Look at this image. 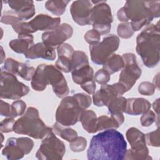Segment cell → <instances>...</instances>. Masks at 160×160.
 <instances>
[{"label": "cell", "mask_w": 160, "mask_h": 160, "mask_svg": "<svg viewBox=\"0 0 160 160\" xmlns=\"http://www.w3.org/2000/svg\"><path fill=\"white\" fill-rule=\"evenodd\" d=\"M127 142L122 133L110 129L92 136L87 151L89 160H122Z\"/></svg>", "instance_id": "1"}, {"label": "cell", "mask_w": 160, "mask_h": 160, "mask_svg": "<svg viewBox=\"0 0 160 160\" xmlns=\"http://www.w3.org/2000/svg\"><path fill=\"white\" fill-rule=\"evenodd\" d=\"M159 16V1H127L117 12L119 21L125 22L131 20L134 31L141 30Z\"/></svg>", "instance_id": "2"}, {"label": "cell", "mask_w": 160, "mask_h": 160, "mask_svg": "<svg viewBox=\"0 0 160 160\" xmlns=\"http://www.w3.org/2000/svg\"><path fill=\"white\" fill-rule=\"evenodd\" d=\"M160 28L157 24L148 25L137 36L136 50L144 64L149 68L156 67L159 62Z\"/></svg>", "instance_id": "3"}, {"label": "cell", "mask_w": 160, "mask_h": 160, "mask_svg": "<svg viewBox=\"0 0 160 160\" xmlns=\"http://www.w3.org/2000/svg\"><path fill=\"white\" fill-rule=\"evenodd\" d=\"M48 84L51 85L53 92L59 98L69 94V87L61 71L52 64H39L31 79V87L34 91H42Z\"/></svg>", "instance_id": "4"}, {"label": "cell", "mask_w": 160, "mask_h": 160, "mask_svg": "<svg viewBox=\"0 0 160 160\" xmlns=\"http://www.w3.org/2000/svg\"><path fill=\"white\" fill-rule=\"evenodd\" d=\"M92 103L90 96L77 93L62 98L56 112V122L68 127L73 126L80 121L82 112Z\"/></svg>", "instance_id": "5"}, {"label": "cell", "mask_w": 160, "mask_h": 160, "mask_svg": "<svg viewBox=\"0 0 160 160\" xmlns=\"http://www.w3.org/2000/svg\"><path fill=\"white\" fill-rule=\"evenodd\" d=\"M52 129L47 126L39 116L38 110L29 107L26 112L14 122L13 131L36 139L44 138Z\"/></svg>", "instance_id": "6"}, {"label": "cell", "mask_w": 160, "mask_h": 160, "mask_svg": "<svg viewBox=\"0 0 160 160\" xmlns=\"http://www.w3.org/2000/svg\"><path fill=\"white\" fill-rule=\"evenodd\" d=\"M131 149H127L124 159L146 160L152 159L149 155V149L146 146L145 134L136 128L132 127L126 133Z\"/></svg>", "instance_id": "7"}, {"label": "cell", "mask_w": 160, "mask_h": 160, "mask_svg": "<svg viewBox=\"0 0 160 160\" xmlns=\"http://www.w3.org/2000/svg\"><path fill=\"white\" fill-rule=\"evenodd\" d=\"M60 22V18H52L47 14H40L29 22L22 21L12 28L19 35L31 34L38 31H51L58 28Z\"/></svg>", "instance_id": "8"}, {"label": "cell", "mask_w": 160, "mask_h": 160, "mask_svg": "<svg viewBox=\"0 0 160 160\" xmlns=\"http://www.w3.org/2000/svg\"><path fill=\"white\" fill-rule=\"evenodd\" d=\"M65 152L64 143L56 136L52 129L42 138L36 158L42 160H61Z\"/></svg>", "instance_id": "9"}, {"label": "cell", "mask_w": 160, "mask_h": 160, "mask_svg": "<svg viewBox=\"0 0 160 160\" xmlns=\"http://www.w3.org/2000/svg\"><path fill=\"white\" fill-rule=\"evenodd\" d=\"M29 88L18 81L16 76L8 71L1 70L0 98L18 100L26 96Z\"/></svg>", "instance_id": "10"}, {"label": "cell", "mask_w": 160, "mask_h": 160, "mask_svg": "<svg viewBox=\"0 0 160 160\" xmlns=\"http://www.w3.org/2000/svg\"><path fill=\"white\" fill-rule=\"evenodd\" d=\"M91 2L94 4L90 17L92 28L101 35H106L110 32L113 21L111 8L104 1Z\"/></svg>", "instance_id": "11"}, {"label": "cell", "mask_w": 160, "mask_h": 160, "mask_svg": "<svg viewBox=\"0 0 160 160\" xmlns=\"http://www.w3.org/2000/svg\"><path fill=\"white\" fill-rule=\"evenodd\" d=\"M119 42V39L117 36L110 34L104 37L101 42L89 44L91 61L96 64L103 65L108 58L117 51Z\"/></svg>", "instance_id": "12"}, {"label": "cell", "mask_w": 160, "mask_h": 160, "mask_svg": "<svg viewBox=\"0 0 160 160\" xmlns=\"http://www.w3.org/2000/svg\"><path fill=\"white\" fill-rule=\"evenodd\" d=\"M122 57L124 61V67L120 72L118 82L123 86L126 91H128L141 77L142 71L133 53H124Z\"/></svg>", "instance_id": "13"}, {"label": "cell", "mask_w": 160, "mask_h": 160, "mask_svg": "<svg viewBox=\"0 0 160 160\" xmlns=\"http://www.w3.org/2000/svg\"><path fill=\"white\" fill-rule=\"evenodd\" d=\"M72 34V26L68 23H63L56 29L43 32L41 39L46 46L55 50L66 40L71 38Z\"/></svg>", "instance_id": "14"}, {"label": "cell", "mask_w": 160, "mask_h": 160, "mask_svg": "<svg viewBox=\"0 0 160 160\" xmlns=\"http://www.w3.org/2000/svg\"><path fill=\"white\" fill-rule=\"evenodd\" d=\"M126 92L123 86L118 82L112 84L101 85L100 89L93 94V103L98 107L107 106L111 101Z\"/></svg>", "instance_id": "15"}, {"label": "cell", "mask_w": 160, "mask_h": 160, "mask_svg": "<svg viewBox=\"0 0 160 160\" xmlns=\"http://www.w3.org/2000/svg\"><path fill=\"white\" fill-rule=\"evenodd\" d=\"M92 3L88 0H78L74 1L70 7V12L73 21L81 26L91 24V13Z\"/></svg>", "instance_id": "16"}, {"label": "cell", "mask_w": 160, "mask_h": 160, "mask_svg": "<svg viewBox=\"0 0 160 160\" xmlns=\"http://www.w3.org/2000/svg\"><path fill=\"white\" fill-rule=\"evenodd\" d=\"M2 154L9 160L20 159L28 154L27 146L22 138H8L2 150Z\"/></svg>", "instance_id": "17"}, {"label": "cell", "mask_w": 160, "mask_h": 160, "mask_svg": "<svg viewBox=\"0 0 160 160\" xmlns=\"http://www.w3.org/2000/svg\"><path fill=\"white\" fill-rule=\"evenodd\" d=\"M4 71L14 75H18L26 81L32 79L36 69L34 67L28 66L27 64L20 62L12 58H8L4 61L3 66Z\"/></svg>", "instance_id": "18"}, {"label": "cell", "mask_w": 160, "mask_h": 160, "mask_svg": "<svg viewBox=\"0 0 160 160\" xmlns=\"http://www.w3.org/2000/svg\"><path fill=\"white\" fill-rule=\"evenodd\" d=\"M74 51L73 47L68 43L59 46L57 48L58 58L55 62L56 67L64 72H71L72 57Z\"/></svg>", "instance_id": "19"}, {"label": "cell", "mask_w": 160, "mask_h": 160, "mask_svg": "<svg viewBox=\"0 0 160 160\" xmlns=\"http://www.w3.org/2000/svg\"><path fill=\"white\" fill-rule=\"evenodd\" d=\"M9 6L16 11L22 21H26L31 19L35 14V6L32 1H6Z\"/></svg>", "instance_id": "20"}, {"label": "cell", "mask_w": 160, "mask_h": 160, "mask_svg": "<svg viewBox=\"0 0 160 160\" xmlns=\"http://www.w3.org/2000/svg\"><path fill=\"white\" fill-rule=\"evenodd\" d=\"M24 55L27 59L42 58L48 61H54L56 57L55 50L48 48L42 42L32 45Z\"/></svg>", "instance_id": "21"}, {"label": "cell", "mask_w": 160, "mask_h": 160, "mask_svg": "<svg viewBox=\"0 0 160 160\" xmlns=\"http://www.w3.org/2000/svg\"><path fill=\"white\" fill-rule=\"evenodd\" d=\"M151 107V103L144 98H131L126 99V108L124 112L129 115L138 116L149 111Z\"/></svg>", "instance_id": "22"}, {"label": "cell", "mask_w": 160, "mask_h": 160, "mask_svg": "<svg viewBox=\"0 0 160 160\" xmlns=\"http://www.w3.org/2000/svg\"><path fill=\"white\" fill-rule=\"evenodd\" d=\"M33 43L34 37L31 34H22L18 35V39L9 41V46L17 53L24 54Z\"/></svg>", "instance_id": "23"}, {"label": "cell", "mask_w": 160, "mask_h": 160, "mask_svg": "<svg viewBox=\"0 0 160 160\" xmlns=\"http://www.w3.org/2000/svg\"><path fill=\"white\" fill-rule=\"evenodd\" d=\"M71 72L73 82L80 86L94 80V71L89 64L72 70Z\"/></svg>", "instance_id": "24"}, {"label": "cell", "mask_w": 160, "mask_h": 160, "mask_svg": "<svg viewBox=\"0 0 160 160\" xmlns=\"http://www.w3.org/2000/svg\"><path fill=\"white\" fill-rule=\"evenodd\" d=\"M97 116L92 110H84L80 118L83 128L89 133L96 132Z\"/></svg>", "instance_id": "25"}, {"label": "cell", "mask_w": 160, "mask_h": 160, "mask_svg": "<svg viewBox=\"0 0 160 160\" xmlns=\"http://www.w3.org/2000/svg\"><path fill=\"white\" fill-rule=\"evenodd\" d=\"M121 124L120 121L114 116L111 115V117H109L102 115L97 119L96 132L110 129H117Z\"/></svg>", "instance_id": "26"}, {"label": "cell", "mask_w": 160, "mask_h": 160, "mask_svg": "<svg viewBox=\"0 0 160 160\" xmlns=\"http://www.w3.org/2000/svg\"><path fill=\"white\" fill-rule=\"evenodd\" d=\"M102 67L110 75L118 72L124 67L122 57L117 54H112L108 58Z\"/></svg>", "instance_id": "27"}, {"label": "cell", "mask_w": 160, "mask_h": 160, "mask_svg": "<svg viewBox=\"0 0 160 160\" xmlns=\"http://www.w3.org/2000/svg\"><path fill=\"white\" fill-rule=\"evenodd\" d=\"M69 1L64 0H50L45 3V8L52 14L56 16H61L66 11L67 5Z\"/></svg>", "instance_id": "28"}, {"label": "cell", "mask_w": 160, "mask_h": 160, "mask_svg": "<svg viewBox=\"0 0 160 160\" xmlns=\"http://www.w3.org/2000/svg\"><path fill=\"white\" fill-rule=\"evenodd\" d=\"M52 129L56 134L68 142H71L78 137V132L75 130L70 128H64V126L57 122L54 124Z\"/></svg>", "instance_id": "29"}, {"label": "cell", "mask_w": 160, "mask_h": 160, "mask_svg": "<svg viewBox=\"0 0 160 160\" xmlns=\"http://www.w3.org/2000/svg\"><path fill=\"white\" fill-rule=\"evenodd\" d=\"M126 104V98L120 96L111 101L107 106L111 114H121L124 112Z\"/></svg>", "instance_id": "30"}, {"label": "cell", "mask_w": 160, "mask_h": 160, "mask_svg": "<svg viewBox=\"0 0 160 160\" xmlns=\"http://www.w3.org/2000/svg\"><path fill=\"white\" fill-rule=\"evenodd\" d=\"M89 64V60L87 54L81 51H75L72 57L71 72L72 70Z\"/></svg>", "instance_id": "31"}, {"label": "cell", "mask_w": 160, "mask_h": 160, "mask_svg": "<svg viewBox=\"0 0 160 160\" xmlns=\"http://www.w3.org/2000/svg\"><path fill=\"white\" fill-rule=\"evenodd\" d=\"M20 22H22V21L19 19L17 12L13 10L4 12L1 18V22L11 25L12 27Z\"/></svg>", "instance_id": "32"}, {"label": "cell", "mask_w": 160, "mask_h": 160, "mask_svg": "<svg viewBox=\"0 0 160 160\" xmlns=\"http://www.w3.org/2000/svg\"><path fill=\"white\" fill-rule=\"evenodd\" d=\"M134 31L132 28L131 23L129 22H125L119 24L117 28L118 35L123 39H128L132 36L134 34Z\"/></svg>", "instance_id": "33"}, {"label": "cell", "mask_w": 160, "mask_h": 160, "mask_svg": "<svg viewBox=\"0 0 160 160\" xmlns=\"http://www.w3.org/2000/svg\"><path fill=\"white\" fill-rule=\"evenodd\" d=\"M87 146V140L83 137H76L74 139L69 142V148L71 150L75 152L83 151Z\"/></svg>", "instance_id": "34"}, {"label": "cell", "mask_w": 160, "mask_h": 160, "mask_svg": "<svg viewBox=\"0 0 160 160\" xmlns=\"http://www.w3.org/2000/svg\"><path fill=\"white\" fill-rule=\"evenodd\" d=\"M159 129H158L154 131L147 133L145 135V139L146 144L152 147H159L160 145V136H159Z\"/></svg>", "instance_id": "35"}, {"label": "cell", "mask_w": 160, "mask_h": 160, "mask_svg": "<svg viewBox=\"0 0 160 160\" xmlns=\"http://www.w3.org/2000/svg\"><path fill=\"white\" fill-rule=\"evenodd\" d=\"M26 104L22 100H16L11 104L12 118H15L19 116H22L25 112Z\"/></svg>", "instance_id": "36"}, {"label": "cell", "mask_w": 160, "mask_h": 160, "mask_svg": "<svg viewBox=\"0 0 160 160\" xmlns=\"http://www.w3.org/2000/svg\"><path fill=\"white\" fill-rule=\"evenodd\" d=\"M156 87L155 85L149 81H143L138 86V92L139 94L144 96H152L155 92Z\"/></svg>", "instance_id": "37"}, {"label": "cell", "mask_w": 160, "mask_h": 160, "mask_svg": "<svg viewBox=\"0 0 160 160\" xmlns=\"http://www.w3.org/2000/svg\"><path fill=\"white\" fill-rule=\"evenodd\" d=\"M141 124L143 127H149L156 120V114L152 110L143 113L141 117Z\"/></svg>", "instance_id": "38"}, {"label": "cell", "mask_w": 160, "mask_h": 160, "mask_svg": "<svg viewBox=\"0 0 160 160\" xmlns=\"http://www.w3.org/2000/svg\"><path fill=\"white\" fill-rule=\"evenodd\" d=\"M110 74L103 68L98 70L94 74V80L97 83L103 85L107 84L110 80Z\"/></svg>", "instance_id": "39"}, {"label": "cell", "mask_w": 160, "mask_h": 160, "mask_svg": "<svg viewBox=\"0 0 160 160\" xmlns=\"http://www.w3.org/2000/svg\"><path fill=\"white\" fill-rule=\"evenodd\" d=\"M15 122L14 118H7L1 121L0 130L1 132L8 133L13 131V126Z\"/></svg>", "instance_id": "40"}, {"label": "cell", "mask_w": 160, "mask_h": 160, "mask_svg": "<svg viewBox=\"0 0 160 160\" xmlns=\"http://www.w3.org/2000/svg\"><path fill=\"white\" fill-rule=\"evenodd\" d=\"M84 38L85 41L89 44H92L98 42H99L101 39V34L94 29H91L87 31L84 36Z\"/></svg>", "instance_id": "41"}, {"label": "cell", "mask_w": 160, "mask_h": 160, "mask_svg": "<svg viewBox=\"0 0 160 160\" xmlns=\"http://www.w3.org/2000/svg\"><path fill=\"white\" fill-rule=\"evenodd\" d=\"M0 113L2 116H5L6 118H12L11 105L6 102L1 100L0 106Z\"/></svg>", "instance_id": "42"}, {"label": "cell", "mask_w": 160, "mask_h": 160, "mask_svg": "<svg viewBox=\"0 0 160 160\" xmlns=\"http://www.w3.org/2000/svg\"><path fill=\"white\" fill-rule=\"evenodd\" d=\"M81 88L89 94H93L96 89V85L94 80H92L81 85Z\"/></svg>", "instance_id": "43"}, {"label": "cell", "mask_w": 160, "mask_h": 160, "mask_svg": "<svg viewBox=\"0 0 160 160\" xmlns=\"http://www.w3.org/2000/svg\"><path fill=\"white\" fill-rule=\"evenodd\" d=\"M152 108L155 111V112H156V116L158 117L157 118V126L159 127V99H157L152 104Z\"/></svg>", "instance_id": "44"}, {"label": "cell", "mask_w": 160, "mask_h": 160, "mask_svg": "<svg viewBox=\"0 0 160 160\" xmlns=\"http://www.w3.org/2000/svg\"><path fill=\"white\" fill-rule=\"evenodd\" d=\"M5 52L3 50V48L2 46H1V64H2L4 61H5L4 59H5Z\"/></svg>", "instance_id": "45"}, {"label": "cell", "mask_w": 160, "mask_h": 160, "mask_svg": "<svg viewBox=\"0 0 160 160\" xmlns=\"http://www.w3.org/2000/svg\"><path fill=\"white\" fill-rule=\"evenodd\" d=\"M2 132H1V142L2 143V142H3V140H4V137H3V135H2Z\"/></svg>", "instance_id": "46"}]
</instances>
